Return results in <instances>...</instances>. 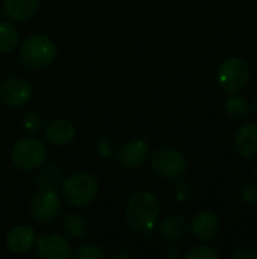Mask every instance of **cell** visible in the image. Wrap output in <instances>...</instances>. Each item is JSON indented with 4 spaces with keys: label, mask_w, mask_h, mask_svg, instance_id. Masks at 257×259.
Returning <instances> with one entry per match:
<instances>
[{
    "label": "cell",
    "mask_w": 257,
    "mask_h": 259,
    "mask_svg": "<svg viewBox=\"0 0 257 259\" xmlns=\"http://www.w3.org/2000/svg\"><path fill=\"white\" fill-rule=\"evenodd\" d=\"M159 215L161 203L158 197L148 191L135 193L126 206V222L138 232H151L159 220Z\"/></svg>",
    "instance_id": "6da1fadb"
},
{
    "label": "cell",
    "mask_w": 257,
    "mask_h": 259,
    "mask_svg": "<svg viewBox=\"0 0 257 259\" xmlns=\"http://www.w3.org/2000/svg\"><path fill=\"white\" fill-rule=\"evenodd\" d=\"M98 179L88 171L71 175L62 185V196L74 208H85L91 205L98 196Z\"/></svg>",
    "instance_id": "7a4b0ae2"
},
{
    "label": "cell",
    "mask_w": 257,
    "mask_h": 259,
    "mask_svg": "<svg viewBox=\"0 0 257 259\" xmlns=\"http://www.w3.org/2000/svg\"><path fill=\"white\" fill-rule=\"evenodd\" d=\"M58 47L47 35H32L20 47L21 62L32 70H42L53 64Z\"/></svg>",
    "instance_id": "3957f363"
},
{
    "label": "cell",
    "mask_w": 257,
    "mask_h": 259,
    "mask_svg": "<svg viewBox=\"0 0 257 259\" xmlns=\"http://www.w3.org/2000/svg\"><path fill=\"white\" fill-rule=\"evenodd\" d=\"M250 76H251V70L248 62L239 56H230L224 59L220 64L217 73L218 85L227 94H235L242 91L247 87Z\"/></svg>",
    "instance_id": "277c9868"
},
{
    "label": "cell",
    "mask_w": 257,
    "mask_h": 259,
    "mask_svg": "<svg viewBox=\"0 0 257 259\" xmlns=\"http://www.w3.org/2000/svg\"><path fill=\"white\" fill-rule=\"evenodd\" d=\"M12 164L21 171H33L47 161V147L38 138H21L11 150Z\"/></svg>",
    "instance_id": "5b68a950"
},
{
    "label": "cell",
    "mask_w": 257,
    "mask_h": 259,
    "mask_svg": "<svg viewBox=\"0 0 257 259\" xmlns=\"http://www.w3.org/2000/svg\"><path fill=\"white\" fill-rule=\"evenodd\" d=\"M151 168L165 179L180 178L188 167L185 155L176 147H161L150 158Z\"/></svg>",
    "instance_id": "8992f818"
},
{
    "label": "cell",
    "mask_w": 257,
    "mask_h": 259,
    "mask_svg": "<svg viewBox=\"0 0 257 259\" xmlns=\"http://www.w3.org/2000/svg\"><path fill=\"white\" fill-rule=\"evenodd\" d=\"M61 209V197L52 187H41L32 197L30 214L39 223H48Z\"/></svg>",
    "instance_id": "52a82bcc"
},
{
    "label": "cell",
    "mask_w": 257,
    "mask_h": 259,
    "mask_svg": "<svg viewBox=\"0 0 257 259\" xmlns=\"http://www.w3.org/2000/svg\"><path fill=\"white\" fill-rule=\"evenodd\" d=\"M32 85L23 77H8L0 83V102L11 108L24 106L32 99Z\"/></svg>",
    "instance_id": "ba28073f"
},
{
    "label": "cell",
    "mask_w": 257,
    "mask_h": 259,
    "mask_svg": "<svg viewBox=\"0 0 257 259\" xmlns=\"http://www.w3.org/2000/svg\"><path fill=\"white\" fill-rule=\"evenodd\" d=\"M35 249L41 259H70L73 253L70 243L58 234L41 235L36 238Z\"/></svg>",
    "instance_id": "9c48e42d"
},
{
    "label": "cell",
    "mask_w": 257,
    "mask_h": 259,
    "mask_svg": "<svg viewBox=\"0 0 257 259\" xmlns=\"http://www.w3.org/2000/svg\"><path fill=\"white\" fill-rule=\"evenodd\" d=\"M36 238H38L36 231L32 226L17 225L8 231L5 237V244L9 252L15 255H24L35 247Z\"/></svg>",
    "instance_id": "30bf717a"
},
{
    "label": "cell",
    "mask_w": 257,
    "mask_h": 259,
    "mask_svg": "<svg viewBox=\"0 0 257 259\" xmlns=\"http://www.w3.org/2000/svg\"><path fill=\"white\" fill-rule=\"evenodd\" d=\"M191 232L200 241H211L220 232V219L211 211L204 209L195 214L191 220Z\"/></svg>",
    "instance_id": "8fae6325"
},
{
    "label": "cell",
    "mask_w": 257,
    "mask_h": 259,
    "mask_svg": "<svg viewBox=\"0 0 257 259\" xmlns=\"http://www.w3.org/2000/svg\"><path fill=\"white\" fill-rule=\"evenodd\" d=\"M148 144L144 140H133L123 144L117 152V159L120 165L126 168H136L141 167L145 159L148 158Z\"/></svg>",
    "instance_id": "7c38bea8"
},
{
    "label": "cell",
    "mask_w": 257,
    "mask_h": 259,
    "mask_svg": "<svg viewBox=\"0 0 257 259\" xmlns=\"http://www.w3.org/2000/svg\"><path fill=\"white\" fill-rule=\"evenodd\" d=\"M235 150L241 158L257 156V123H247L235 135Z\"/></svg>",
    "instance_id": "4fadbf2b"
},
{
    "label": "cell",
    "mask_w": 257,
    "mask_h": 259,
    "mask_svg": "<svg viewBox=\"0 0 257 259\" xmlns=\"http://www.w3.org/2000/svg\"><path fill=\"white\" fill-rule=\"evenodd\" d=\"M45 141L52 146L61 147L65 144H70L76 137V127L68 120H55L52 121L45 131H44Z\"/></svg>",
    "instance_id": "5bb4252c"
},
{
    "label": "cell",
    "mask_w": 257,
    "mask_h": 259,
    "mask_svg": "<svg viewBox=\"0 0 257 259\" xmlns=\"http://www.w3.org/2000/svg\"><path fill=\"white\" fill-rule=\"evenodd\" d=\"M39 2L41 0H5L3 11L8 18L14 21H24L38 11Z\"/></svg>",
    "instance_id": "9a60e30c"
},
{
    "label": "cell",
    "mask_w": 257,
    "mask_h": 259,
    "mask_svg": "<svg viewBox=\"0 0 257 259\" xmlns=\"http://www.w3.org/2000/svg\"><path fill=\"white\" fill-rule=\"evenodd\" d=\"M188 220L182 215H168L159 226V234L165 241H179L188 232Z\"/></svg>",
    "instance_id": "2e32d148"
},
{
    "label": "cell",
    "mask_w": 257,
    "mask_h": 259,
    "mask_svg": "<svg viewBox=\"0 0 257 259\" xmlns=\"http://www.w3.org/2000/svg\"><path fill=\"white\" fill-rule=\"evenodd\" d=\"M62 231L74 240H80L86 234V222L83 217L74 212H68L62 219Z\"/></svg>",
    "instance_id": "e0dca14e"
},
{
    "label": "cell",
    "mask_w": 257,
    "mask_h": 259,
    "mask_svg": "<svg viewBox=\"0 0 257 259\" xmlns=\"http://www.w3.org/2000/svg\"><path fill=\"white\" fill-rule=\"evenodd\" d=\"M226 112L233 120H244L250 112V103L245 97L235 94H230L226 100Z\"/></svg>",
    "instance_id": "ac0fdd59"
},
{
    "label": "cell",
    "mask_w": 257,
    "mask_h": 259,
    "mask_svg": "<svg viewBox=\"0 0 257 259\" xmlns=\"http://www.w3.org/2000/svg\"><path fill=\"white\" fill-rule=\"evenodd\" d=\"M18 44V32L8 21L0 23V53H11Z\"/></svg>",
    "instance_id": "d6986e66"
},
{
    "label": "cell",
    "mask_w": 257,
    "mask_h": 259,
    "mask_svg": "<svg viewBox=\"0 0 257 259\" xmlns=\"http://www.w3.org/2000/svg\"><path fill=\"white\" fill-rule=\"evenodd\" d=\"M183 256L186 259H220V253L211 246H195Z\"/></svg>",
    "instance_id": "ffe728a7"
},
{
    "label": "cell",
    "mask_w": 257,
    "mask_h": 259,
    "mask_svg": "<svg viewBox=\"0 0 257 259\" xmlns=\"http://www.w3.org/2000/svg\"><path fill=\"white\" fill-rule=\"evenodd\" d=\"M21 126H23V131L33 135L36 132H39L41 126H42V118L38 112H27L24 117H23V121H21Z\"/></svg>",
    "instance_id": "44dd1931"
},
{
    "label": "cell",
    "mask_w": 257,
    "mask_h": 259,
    "mask_svg": "<svg viewBox=\"0 0 257 259\" xmlns=\"http://www.w3.org/2000/svg\"><path fill=\"white\" fill-rule=\"evenodd\" d=\"M241 200L247 205H254L257 202V182H247L242 185L241 191H239Z\"/></svg>",
    "instance_id": "7402d4cb"
},
{
    "label": "cell",
    "mask_w": 257,
    "mask_h": 259,
    "mask_svg": "<svg viewBox=\"0 0 257 259\" xmlns=\"http://www.w3.org/2000/svg\"><path fill=\"white\" fill-rule=\"evenodd\" d=\"M79 259H103L106 255L105 252L95 246V244H85L79 249L77 255H76Z\"/></svg>",
    "instance_id": "603a6c76"
},
{
    "label": "cell",
    "mask_w": 257,
    "mask_h": 259,
    "mask_svg": "<svg viewBox=\"0 0 257 259\" xmlns=\"http://www.w3.org/2000/svg\"><path fill=\"white\" fill-rule=\"evenodd\" d=\"M232 259H257V250L250 249V247L241 249L232 255Z\"/></svg>",
    "instance_id": "cb8c5ba5"
},
{
    "label": "cell",
    "mask_w": 257,
    "mask_h": 259,
    "mask_svg": "<svg viewBox=\"0 0 257 259\" xmlns=\"http://www.w3.org/2000/svg\"><path fill=\"white\" fill-rule=\"evenodd\" d=\"M188 187H189V185L186 184V185H185V190H186ZM180 190H183V184H179V185H177V188H176V191H180ZM177 197H179V200H180V202H183V200H186L189 196H188V194H185V191H183L182 194H177Z\"/></svg>",
    "instance_id": "d4e9b609"
},
{
    "label": "cell",
    "mask_w": 257,
    "mask_h": 259,
    "mask_svg": "<svg viewBox=\"0 0 257 259\" xmlns=\"http://www.w3.org/2000/svg\"><path fill=\"white\" fill-rule=\"evenodd\" d=\"M115 258H130V253L120 250V252H117V253H115Z\"/></svg>",
    "instance_id": "484cf974"
},
{
    "label": "cell",
    "mask_w": 257,
    "mask_h": 259,
    "mask_svg": "<svg viewBox=\"0 0 257 259\" xmlns=\"http://www.w3.org/2000/svg\"><path fill=\"white\" fill-rule=\"evenodd\" d=\"M253 109H254V114L257 115V93L254 94V97H253Z\"/></svg>",
    "instance_id": "4316f807"
},
{
    "label": "cell",
    "mask_w": 257,
    "mask_h": 259,
    "mask_svg": "<svg viewBox=\"0 0 257 259\" xmlns=\"http://www.w3.org/2000/svg\"><path fill=\"white\" fill-rule=\"evenodd\" d=\"M253 173H254V176H256V179H257V161H256V164H254V168H253Z\"/></svg>",
    "instance_id": "83f0119b"
}]
</instances>
